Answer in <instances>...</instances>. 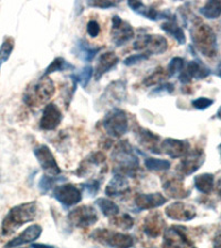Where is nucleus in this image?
I'll list each match as a JSON object with an SVG mask.
<instances>
[{
	"instance_id": "1",
	"label": "nucleus",
	"mask_w": 221,
	"mask_h": 248,
	"mask_svg": "<svg viewBox=\"0 0 221 248\" xmlns=\"http://www.w3.org/2000/svg\"><path fill=\"white\" fill-rule=\"evenodd\" d=\"M112 160L114 162V174H120L125 178L136 177L139 170V159L135 149L126 140H122L112 151Z\"/></svg>"
},
{
	"instance_id": "2",
	"label": "nucleus",
	"mask_w": 221,
	"mask_h": 248,
	"mask_svg": "<svg viewBox=\"0 0 221 248\" xmlns=\"http://www.w3.org/2000/svg\"><path fill=\"white\" fill-rule=\"evenodd\" d=\"M37 212L38 209L35 202L22 203L17 206H14L13 209L8 212L6 217L2 221V235L8 236L13 234L22 225L34 221L35 217H37Z\"/></svg>"
},
{
	"instance_id": "3",
	"label": "nucleus",
	"mask_w": 221,
	"mask_h": 248,
	"mask_svg": "<svg viewBox=\"0 0 221 248\" xmlns=\"http://www.w3.org/2000/svg\"><path fill=\"white\" fill-rule=\"evenodd\" d=\"M54 93L55 86L53 81L49 77H41L26 87L22 99L27 106L37 108L49 102Z\"/></svg>"
},
{
	"instance_id": "4",
	"label": "nucleus",
	"mask_w": 221,
	"mask_h": 248,
	"mask_svg": "<svg viewBox=\"0 0 221 248\" xmlns=\"http://www.w3.org/2000/svg\"><path fill=\"white\" fill-rule=\"evenodd\" d=\"M194 46L200 53L206 57H214L217 50V41L215 32L204 23H196L190 30Z\"/></svg>"
},
{
	"instance_id": "5",
	"label": "nucleus",
	"mask_w": 221,
	"mask_h": 248,
	"mask_svg": "<svg viewBox=\"0 0 221 248\" xmlns=\"http://www.w3.org/2000/svg\"><path fill=\"white\" fill-rule=\"evenodd\" d=\"M103 128L106 133L114 138H119L128 130V117L123 109L115 107L112 108L103 118Z\"/></svg>"
},
{
	"instance_id": "6",
	"label": "nucleus",
	"mask_w": 221,
	"mask_h": 248,
	"mask_svg": "<svg viewBox=\"0 0 221 248\" xmlns=\"http://www.w3.org/2000/svg\"><path fill=\"white\" fill-rule=\"evenodd\" d=\"M167 40L159 34H144L138 35L133 45V49L140 51V53L147 55H159L167 50Z\"/></svg>"
},
{
	"instance_id": "7",
	"label": "nucleus",
	"mask_w": 221,
	"mask_h": 248,
	"mask_svg": "<svg viewBox=\"0 0 221 248\" xmlns=\"http://www.w3.org/2000/svg\"><path fill=\"white\" fill-rule=\"evenodd\" d=\"M126 96V82L122 81V79H118V81L108 84L105 91L103 92L101 97H100L99 103L101 104V107L115 108L116 106L125 101Z\"/></svg>"
},
{
	"instance_id": "8",
	"label": "nucleus",
	"mask_w": 221,
	"mask_h": 248,
	"mask_svg": "<svg viewBox=\"0 0 221 248\" xmlns=\"http://www.w3.org/2000/svg\"><path fill=\"white\" fill-rule=\"evenodd\" d=\"M134 29L125 20H123L119 16H114L112 18V29H111V40L116 46H123L124 45L134 38Z\"/></svg>"
},
{
	"instance_id": "9",
	"label": "nucleus",
	"mask_w": 221,
	"mask_h": 248,
	"mask_svg": "<svg viewBox=\"0 0 221 248\" xmlns=\"http://www.w3.org/2000/svg\"><path fill=\"white\" fill-rule=\"evenodd\" d=\"M70 223L78 229H85L98 222V213L93 206L82 205L72 210L68 215Z\"/></svg>"
},
{
	"instance_id": "10",
	"label": "nucleus",
	"mask_w": 221,
	"mask_h": 248,
	"mask_svg": "<svg viewBox=\"0 0 221 248\" xmlns=\"http://www.w3.org/2000/svg\"><path fill=\"white\" fill-rule=\"evenodd\" d=\"M34 154L44 173L47 175H51V177H58L61 170H60L57 160H55L54 155H52L49 148L44 145L39 146L34 150Z\"/></svg>"
},
{
	"instance_id": "11",
	"label": "nucleus",
	"mask_w": 221,
	"mask_h": 248,
	"mask_svg": "<svg viewBox=\"0 0 221 248\" xmlns=\"http://www.w3.org/2000/svg\"><path fill=\"white\" fill-rule=\"evenodd\" d=\"M95 238L103 239L108 246L114 248H130L134 245V239L131 235L119 233V232H108L107 230H98L93 234Z\"/></svg>"
},
{
	"instance_id": "12",
	"label": "nucleus",
	"mask_w": 221,
	"mask_h": 248,
	"mask_svg": "<svg viewBox=\"0 0 221 248\" xmlns=\"http://www.w3.org/2000/svg\"><path fill=\"white\" fill-rule=\"evenodd\" d=\"M127 5L135 14L142 16V17L146 19H150L152 21H157V20L160 19H166L167 21V20L176 18L170 11H159L157 9H155L153 6H146L144 5L142 1H137V0H130V1L127 2Z\"/></svg>"
},
{
	"instance_id": "13",
	"label": "nucleus",
	"mask_w": 221,
	"mask_h": 248,
	"mask_svg": "<svg viewBox=\"0 0 221 248\" xmlns=\"http://www.w3.org/2000/svg\"><path fill=\"white\" fill-rule=\"evenodd\" d=\"M53 198L64 206H72L81 202L82 193L74 185H61L53 190Z\"/></svg>"
},
{
	"instance_id": "14",
	"label": "nucleus",
	"mask_w": 221,
	"mask_h": 248,
	"mask_svg": "<svg viewBox=\"0 0 221 248\" xmlns=\"http://www.w3.org/2000/svg\"><path fill=\"white\" fill-rule=\"evenodd\" d=\"M164 248H194L191 242L185 234L184 229L180 226H171L165 231Z\"/></svg>"
},
{
	"instance_id": "15",
	"label": "nucleus",
	"mask_w": 221,
	"mask_h": 248,
	"mask_svg": "<svg viewBox=\"0 0 221 248\" xmlns=\"http://www.w3.org/2000/svg\"><path fill=\"white\" fill-rule=\"evenodd\" d=\"M210 74V70L200 61H190L185 64L184 70L178 75V79L183 84H188L192 78L200 79L207 78Z\"/></svg>"
},
{
	"instance_id": "16",
	"label": "nucleus",
	"mask_w": 221,
	"mask_h": 248,
	"mask_svg": "<svg viewBox=\"0 0 221 248\" xmlns=\"http://www.w3.org/2000/svg\"><path fill=\"white\" fill-rule=\"evenodd\" d=\"M61 110H60V108L55 104L49 103L43 108L39 125L42 130H54L61 124Z\"/></svg>"
},
{
	"instance_id": "17",
	"label": "nucleus",
	"mask_w": 221,
	"mask_h": 248,
	"mask_svg": "<svg viewBox=\"0 0 221 248\" xmlns=\"http://www.w3.org/2000/svg\"><path fill=\"white\" fill-rule=\"evenodd\" d=\"M165 214L175 221H190L196 217V211L194 206L187 203L176 202L170 204L165 209Z\"/></svg>"
},
{
	"instance_id": "18",
	"label": "nucleus",
	"mask_w": 221,
	"mask_h": 248,
	"mask_svg": "<svg viewBox=\"0 0 221 248\" xmlns=\"http://www.w3.org/2000/svg\"><path fill=\"white\" fill-rule=\"evenodd\" d=\"M159 151L170 155V158L176 159L185 157L189 151V145L186 141L178 139L167 138L159 145Z\"/></svg>"
},
{
	"instance_id": "19",
	"label": "nucleus",
	"mask_w": 221,
	"mask_h": 248,
	"mask_svg": "<svg viewBox=\"0 0 221 248\" xmlns=\"http://www.w3.org/2000/svg\"><path fill=\"white\" fill-rule=\"evenodd\" d=\"M204 162V157L202 151H188V154L185 155V158L180 161L177 167V171L182 175H190L195 171L198 170V168Z\"/></svg>"
},
{
	"instance_id": "20",
	"label": "nucleus",
	"mask_w": 221,
	"mask_h": 248,
	"mask_svg": "<svg viewBox=\"0 0 221 248\" xmlns=\"http://www.w3.org/2000/svg\"><path fill=\"white\" fill-rule=\"evenodd\" d=\"M119 62V58L116 55L114 52L107 51L104 52L98 60V64H96L95 69L93 70V75L95 81L98 82L101 79L104 74H106L111 69H113L114 66L118 65Z\"/></svg>"
},
{
	"instance_id": "21",
	"label": "nucleus",
	"mask_w": 221,
	"mask_h": 248,
	"mask_svg": "<svg viewBox=\"0 0 221 248\" xmlns=\"http://www.w3.org/2000/svg\"><path fill=\"white\" fill-rule=\"evenodd\" d=\"M135 205L137 209L143 210H152L155 207H159L164 205L167 202V199L160 193H150V194H143L139 193L134 199Z\"/></svg>"
},
{
	"instance_id": "22",
	"label": "nucleus",
	"mask_w": 221,
	"mask_h": 248,
	"mask_svg": "<svg viewBox=\"0 0 221 248\" xmlns=\"http://www.w3.org/2000/svg\"><path fill=\"white\" fill-rule=\"evenodd\" d=\"M41 233H42V227L38 225V224H34V225L29 226L28 229L23 231L21 234L18 235L17 237L11 239V241L8 243L5 247L16 248L18 246L25 245V244H28V243H32L40 237Z\"/></svg>"
},
{
	"instance_id": "23",
	"label": "nucleus",
	"mask_w": 221,
	"mask_h": 248,
	"mask_svg": "<svg viewBox=\"0 0 221 248\" xmlns=\"http://www.w3.org/2000/svg\"><path fill=\"white\" fill-rule=\"evenodd\" d=\"M165 221L162 217V215L158 213L150 214L144 221L143 230L145 234L150 237H158L165 230Z\"/></svg>"
},
{
	"instance_id": "24",
	"label": "nucleus",
	"mask_w": 221,
	"mask_h": 248,
	"mask_svg": "<svg viewBox=\"0 0 221 248\" xmlns=\"http://www.w3.org/2000/svg\"><path fill=\"white\" fill-rule=\"evenodd\" d=\"M136 135H137L139 143L145 148V149L150 150L151 153L160 154L159 136L152 133L151 130L145 129V128H137V133H136Z\"/></svg>"
},
{
	"instance_id": "25",
	"label": "nucleus",
	"mask_w": 221,
	"mask_h": 248,
	"mask_svg": "<svg viewBox=\"0 0 221 248\" xmlns=\"http://www.w3.org/2000/svg\"><path fill=\"white\" fill-rule=\"evenodd\" d=\"M128 192H130V185L127 178L120 174H114L105 189V194L108 197H120L127 194Z\"/></svg>"
},
{
	"instance_id": "26",
	"label": "nucleus",
	"mask_w": 221,
	"mask_h": 248,
	"mask_svg": "<svg viewBox=\"0 0 221 248\" xmlns=\"http://www.w3.org/2000/svg\"><path fill=\"white\" fill-rule=\"evenodd\" d=\"M103 49V46H95L88 43L86 40H79L74 46L75 55L84 62H91L96 57V54Z\"/></svg>"
},
{
	"instance_id": "27",
	"label": "nucleus",
	"mask_w": 221,
	"mask_h": 248,
	"mask_svg": "<svg viewBox=\"0 0 221 248\" xmlns=\"http://www.w3.org/2000/svg\"><path fill=\"white\" fill-rule=\"evenodd\" d=\"M163 189L165 193L170 195V198L180 199V198H186L189 191H186L184 187V185L179 179L177 178H170L166 179L163 182Z\"/></svg>"
},
{
	"instance_id": "28",
	"label": "nucleus",
	"mask_w": 221,
	"mask_h": 248,
	"mask_svg": "<svg viewBox=\"0 0 221 248\" xmlns=\"http://www.w3.org/2000/svg\"><path fill=\"white\" fill-rule=\"evenodd\" d=\"M160 28H162V30L166 32V33L170 34L172 38H175L176 41L178 42L179 45H184V43L186 42L185 32H184L182 28L179 27L178 23H177L176 18L165 21L163 25L160 26Z\"/></svg>"
},
{
	"instance_id": "29",
	"label": "nucleus",
	"mask_w": 221,
	"mask_h": 248,
	"mask_svg": "<svg viewBox=\"0 0 221 248\" xmlns=\"http://www.w3.org/2000/svg\"><path fill=\"white\" fill-rule=\"evenodd\" d=\"M95 204L100 207V210L106 217H114L119 213V207L111 200L105 198H100L95 201Z\"/></svg>"
},
{
	"instance_id": "30",
	"label": "nucleus",
	"mask_w": 221,
	"mask_h": 248,
	"mask_svg": "<svg viewBox=\"0 0 221 248\" xmlns=\"http://www.w3.org/2000/svg\"><path fill=\"white\" fill-rule=\"evenodd\" d=\"M75 67L74 65H72L71 63L67 62L66 60L61 57H58L55 58L53 61H52L49 66L47 67L46 71H44V73L42 77H49L50 74L52 73H55V72H61V71H70V70H74Z\"/></svg>"
},
{
	"instance_id": "31",
	"label": "nucleus",
	"mask_w": 221,
	"mask_h": 248,
	"mask_svg": "<svg viewBox=\"0 0 221 248\" xmlns=\"http://www.w3.org/2000/svg\"><path fill=\"white\" fill-rule=\"evenodd\" d=\"M195 186L202 193H209L214 187V175L209 173L198 175L195 178Z\"/></svg>"
},
{
	"instance_id": "32",
	"label": "nucleus",
	"mask_w": 221,
	"mask_h": 248,
	"mask_svg": "<svg viewBox=\"0 0 221 248\" xmlns=\"http://www.w3.org/2000/svg\"><path fill=\"white\" fill-rule=\"evenodd\" d=\"M199 11L207 19L218 18L221 15V1H208Z\"/></svg>"
},
{
	"instance_id": "33",
	"label": "nucleus",
	"mask_w": 221,
	"mask_h": 248,
	"mask_svg": "<svg viewBox=\"0 0 221 248\" xmlns=\"http://www.w3.org/2000/svg\"><path fill=\"white\" fill-rule=\"evenodd\" d=\"M166 78H168L167 72L165 71L163 67H158L157 70L153 72V74H151L150 77L144 79L143 84L145 86H153V85H157V84L160 85V84L164 83V81Z\"/></svg>"
},
{
	"instance_id": "34",
	"label": "nucleus",
	"mask_w": 221,
	"mask_h": 248,
	"mask_svg": "<svg viewBox=\"0 0 221 248\" xmlns=\"http://www.w3.org/2000/svg\"><path fill=\"white\" fill-rule=\"evenodd\" d=\"M145 167L150 171H167L170 168V162L164 159L146 158Z\"/></svg>"
},
{
	"instance_id": "35",
	"label": "nucleus",
	"mask_w": 221,
	"mask_h": 248,
	"mask_svg": "<svg viewBox=\"0 0 221 248\" xmlns=\"http://www.w3.org/2000/svg\"><path fill=\"white\" fill-rule=\"evenodd\" d=\"M184 67H185V60L183 58H179V57L172 58L170 61V63H168V66L166 70L168 78L179 75L180 72L184 70Z\"/></svg>"
},
{
	"instance_id": "36",
	"label": "nucleus",
	"mask_w": 221,
	"mask_h": 248,
	"mask_svg": "<svg viewBox=\"0 0 221 248\" xmlns=\"http://www.w3.org/2000/svg\"><path fill=\"white\" fill-rule=\"evenodd\" d=\"M112 223H113L116 227H119V229L127 231L132 229L133 225H134V219H133L131 215L128 214H123L120 215V217L116 215V217H112Z\"/></svg>"
},
{
	"instance_id": "37",
	"label": "nucleus",
	"mask_w": 221,
	"mask_h": 248,
	"mask_svg": "<svg viewBox=\"0 0 221 248\" xmlns=\"http://www.w3.org/2000/svg\"><path fill=\"white\" fill-rule=\"evenodd\" d=\"M15 47V42L11 38H6L1 43L0 46V64L8 61V59L10 58L11 53H13Z\"/></svg>"
},
{
	"instance_id": "38",
	"label": "nucleus",
	"mask_w": 221,
	"mask_h": 248,
	"mask_svg": "<svg viewBox=\"0 0 221 248\" xmlns=\"http://www.w3.org/2000/svg\"><path fill=\"white\" fill-rule=\"evenodd\" d=\"M74 75L76 79H78V83L81 84L83 89H85V87L88 85V83H90L92 77H93V67L90 65L84 66L83 69L80 70L78 74H74Z\"/></svg>"
},
{
	"instance_id": "39",
	"label": "nucleus",
	"mask_w": 221,
	"mask_h": 248,
	"mask_svg": "<svg viewBox=\"0 0 221 248\" xmlns=\"http://www.w3.org/2000/svg\"><path fill=\"white\" fill-rule=\"evenodd\" d=\"M58 181H60L58 177H51V175L43 174L39 181V189L41 191V193L46 194L47 192H49L52 189V186Z\"/></svg>"
},
{
	"instance_id": "40",
	"label": "nucleus",
	"mask_w": 221,
	"mask_h": 248,
	"mask_svg": "<svg viewBox=\"0 0 221 248\" xmlns=\"http://www.w3.org/2000/svg\"><path fill=\"white\" fill-rule=\"evenodd\" d=\"M100 186H101V181L96 179H92L84 183L83 190L85 191L90 197H93V195H95L99 192Z\"/></svg>"
},
{
	"instance_id": "41",
	"label": "nucleus",
	"mask_w": 221,
	"mask_h": 248,
	"mask_svg": "<svg viewBox=\"0 0 221 248\" xmlns=\"http://www.w3.org/2000/svg\"><path fill=\"white\" fill-rule=\"evenodd\" d=\"M148 58H150V55H147L145 53L133 54L124 60V64H125L126 66H132V65H135V64H137V63H140L142 61H145V60H147Z\"/></svg>"
},
{
	"instance_id": "42",
	"label": "nucleus",
	"mask_w": 221,
	"mask_h": 248,
	"mask_svg": "<svg viewBox=\"0 0 221 248\" xmlns=\"http://www.w3.org/2000/svg\"><path fill=\"white\" fill-rule=\"evenodd\" d=\"M87 5L91 7L100 8V9H108V8H113L118 6V2L115 1H108V0H94V1H87Z\"/></svg>"
},
{
	"instance_id": "43",
	"label": "nucleus",
	"mask_w": 221,
	"mask_h": 248,
	"mask_svg": "<svg viewBox=\"0 0 221 248\" xmlns=\"http://www.w3.org/2000/svg\"><path fill=\"white\" fill-rule=\"evenodd\" d=\"M86 31L90 37L96 38L100 34V32H101V27H100L96 20H90L86 25Z\"/></svg>"
},
{
	"instance_id": "44",
	"label": "nucleus",
	"mask_w": 221,
	"mask_h": 248,
	"mask_svg": "<svg viewBox=\"0 0 221 248\" xmlns=\"http://www.w3.org/2000/svg\"><path fill=\"white\" fill-rule=\"evenodd\" d=\"M174 90H175L174 84H171L170 82H165V83L160 84V85H158L157 87H156V89L153 91L152 94H156V95L159 94V93H162V94H170V93H172V92H174Z\"/></svg>"
},
{
	"instance_id": "45",
	"label": "nucleus",
	"mask_w": 221,
	"mask_h": 248,
	"mask_svg": "<svg viewBox=\"0 0 221 248\" xmlns=\"http://www.w3.org/2000/svg\"><path fill=\"white\" fill-rule=\"evenodd\" d=\"M212 104H214V101L206 97H200L195 99V101H192V106H194L196 109H206L209 106L212 105Z\"/></svg>"
},
{
	"instance_id": "46",
	"label": "nucleus",
	"mask_w": 221,
	"mask_h": 248,
	"mask_svg": "<svg viewBox=\"0 0 221 248\" xmlns=\"http://www.w3.org/2000/svg\"><path fill=\"white\" fill-rule=\"evenodd\" d=\"M214 248H221V231L216 235L214 239Z\"/></svg>"
},
{
	"instance_id": "47",
	"label": "nucleus",
	"mask_w": 221,
	"mask_h": 248,
	"mask_svg": "<svg viewBox=\"0 0 221 248\" xmlns=\"http://www.w3.org/2000/svg\"><path fill=\"white\" fill-rule=\"evenodd\" d=\"M31 248H54L50 245H44V244H32Z\"/></svg>"
},
{
	"instance_id": "48",
	"label": "nucleus",
	"mask_w": 221,
	"mask_h": 248,
	"mask_svg": "<svg viewBox=\"0 0 221 248\" xmlns=\"http://www.w3.org/2000/svg\"><path fill=\"white\" fill-rule=\"evenodd\" d=\"M217 75H219V77L221 78V64L218 66V69H217Z\"/></svg>"
},
{
	"instance_id": "49",
	"label": "nucleus",
	"mask_w": 221,
	"mask_h": 248,
	"mask_svg": "<svg viewBox=\"0 0 221 248\" xmlns=\"http://www.w3.org/2000/svg\"><path fill=\"white\" fill-rule=\"evenodd\" d=\"M217 116H218V118H220V119H221V107L219 108L218 113H217Z\"/></svg>"
},
{
	"instance_id": "50",
	"label": "nucleus",
	"mask_w": 221,
	"mask_h": 248,
	"mask_svg": "<svg viewBox=\"0 0 221 248\" xmlns=\"http://www.w3.org/2000/svg\"><path fill=\"white\" fill-rule=\"evenodd\" d=\"M219 149H220V155H221V145L219 146Z\"/></svg>"
},
{
	"instance_id": "51",
	"label": "nucleus",
	"mask_w": 221,
	"mask_h": 248,
	"mask_svg": "<svg viewBox=\"0 0 221 248\" xmlns=\"http://www.w3.org/2000/svg\"><path fill=\"white\" fill-rule=\"evenodd\" d=\"M0 67H1V64H0Z\"/></svg>"
}]
</instances>
